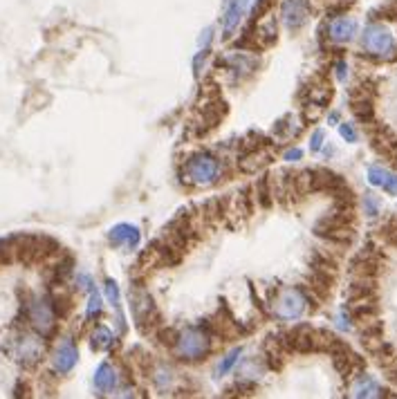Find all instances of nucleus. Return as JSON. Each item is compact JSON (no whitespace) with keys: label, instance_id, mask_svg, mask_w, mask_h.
Listing matches in <instances>:
<instances>
[{"label":"nucleus","instance_id":"dca6fc26","mask_svg":"<svg viewBox=\"0 0 397 399\" xmlns=\"http://www.w3.org/2000/svg\"><path fill=\"white\" fill-rule=\"evenodd\" d=\"M386 175H389V171L382 168V166H371V168H368V182H371L373 186H382Z\"/></svg>","mask_w":397,"mask_h":399},{"label":"nucleus","instance_id":"9d476101","mask_svg":"<svg viewBox=\"0 0 397 399\" xmlns=\"http://www.w3.org/2000/svg\"><path fill=\"white\" fill-rule=\"evenodd\" d=\"M108 240H110L115 247H128V249H135L142 240V233L137 226L133 224H117L108 233Z\"/></svg>","mask_w":397,"mask_h":399},{"label":"nucleus","instance_id":"39448f33","mask_svg":"<svg viewBox=\"0 0 397 399\" xmlns=\"http://www.w3.org/2000/svg\"><path fill=\"white\" fill-rule=\"evenodd\" d=\"M27 316H30V323L36 330V334H41V337H50V334L54 332V325H57V312H54L50 296L32 298V301L27 303Z\"/></svg>","mask_w":397,"mask_h":399},{"label":"nucleus","instance_id":"1a4fd4ad","mask_svg":"<svg viewBox=\"0 0 397 399\" xmlns=\"http://www.w3.org/2000/svg\"><path fill=\"white\" fill-rule=\"evenodd\" d=\"M359 30V23L355 18H332L330 25H328V39L332 43H348L355 39V34Z\"/></svg>","mask_w":397,"mask_h":399},{"label":"nucleus","instance_id":"f257e3e1","mask_svg":"<svg viewBox=\"0 0 397 399\" xmlns=\"http://www.w3.org/2000/svg\"><path fill=\"white\" fill-rule=\"evenodd\" d=\"M362 48L371 54V57H377V59H386L391 61L397 57V41L393 32L389 30L386 25L382 23H373L368 25L364 30V36H362Z\"/></svg>","mask_w":397,"mask_h":399},{"label":"nucleus","instance_id":"423d86ee","mask_svg":"<svg viewBox=\"0 0 397 399\" xmlns=\"http://www.w3.org/2000/svg\"><path fill=\"white\" fill-rule=\"evenodd\" d=\"M281 21L287 30H299L310 21V0H281Z\"/></svg>","mask_w":397,"mask_h":399},{"label":"nucleus","instance_id":"f03ea898","mask_svg":"<svg viewBox=\"0 0 397 399\" xmlns=\"http://www.w3.org/2000/svg\"><path fill=\"white\" fill-rule=\"evenodd\" d=\"M184 175L188 177V182L195 184V186H209V184H215L220 179L222 164L213 155L200 153V155H193L186 162Z\"/></svg>","mask_w":397,"mask_h":399},{"label":"nucleus","instance_id":"b1692460","mask_svg":"<svg viewBox=\"0 0 397 399\" xmlns=\"http://www.w3.org/2000/svg\"><path fill=\"white\" fill-rule=\"evenodd\" d=\"M335 75L339 81H346L348 77V66H346V61H337V66H335Z\"/></svg>","mask_w":397,"mask_h":399},{"label":"nucleus","instance_id":"20e7f679","mask_svg":"<svg viewBox=\"0 0 397 399\" xmlns=\"http://www.w3.org/2000/svg\"><path fill=\"white\" fill-rule=\"evenodd\" d=\"M308 312V296H305L301 289L287 287L281 294L276 296L274 301V314L283 321H294L301 319V316Z\"/></svg>","mask_w":397,"mask_h":399},{"label":"nucleus","instance_id":"aec40b11","mask_svg":"<svg viewBox=\"0 0 397 399\" xmlns=\"http://www.w3.org/2000/svg\"><path fill=\"white\" fill-rule=\"evenodd\" d=\"M382 188H384L386 193L397 195V175H395V173H391V171H389V175H386V179H384Z\"/></svg>","mask_w":397,"mask_h":399},{"label":"nucleus","instance_id":"7ed1b4c3","mask_svg":"<svg viewBox=\"0 0 397 399\" xmlns=\"http://www.w3.org/2000/svg\"><path fill=\"white\" fill-rule=\"evenodd\" d=\"M175 352L182 361H202L211 352L209 334L200 328H188L177 337Z\"/></svg>","mask_w":397,"mask_h":399},{"label":"nucleus","instance_id":"2eb2a0df","mask_svg":"<svg viewBox=\"0 0 397 399\" xmlns=\"http://www.w3.org/2000/svg\"><path fill=\"white\" fill-rule=\"evenodd\" d=\"M101 312V296H99L97 289H90V301H88V310H86V316L88 319H95Z\"/></svg>","mask_w":397,"mask_h":399},{"label":"nucleus","instance_id":"4be33fe9","mask_svg":"<svg viewBox=\"0 0 397 399\" xmlns=\"http://www.w3.org/2000/svg\"><path fill=\"white\" fill-rule=\"evenodd\" d=\"M211 43H213V27H206V30L202 32V36H200V48L209 50Z\"/></svg>","mask_w":397,"mask_h":399},{"label":"nucleus","instance_id":"6e6552de","mask_svg":"<svg viewBox=\"0 0 397 399\" xmlns=\"http://www.w3.org/2000/svg\"><path fill=\"white\" fill-rule=\"evenodd\" d=\"M77 359H79V350L75 346V341H72V339H63L59 343V348L54 350L52 364H54V370H57V373L66 375V373H70V370L77 366Z\"/></svg>","mask_w":397,"mask_h":399},{"label":"nucleus","instance_id":"9b49d317","mask_svg":"<svg viewBox=\"0 0 397 399\" xmlns=\"http://www.w3.org/2000/svg\"><path fill=\"white\" fill-rule=\"evenodd\" d=\"M117 386V370L110 364H101L95 373V388L99 393H110Z\"/></svg>","mask_w":397,"mask_h":399},{"label":"nucleus","instance_id":"f8f14e48","mask_svg":"<svg viewBox=\"0 0 397 399\" xmlns=\"http://www.w3.org/2000/svg\"><path fill=\"white\" fill-rule=\"evenodd\" d=\"M353 395H355V397H380L382 391H380V386H377L371 377L362 375V377H359L357 382L353 384Z\"/></svg>","mask_w":397,"mask_h":399},{"label":"nucleus","instance_id":"0eeeda50","mask_svg":"<svg viewBox=\"0 0 397 399\" xmlns=\"http://www.w3.org/2000/svg\"><path fill=\"white\" fill-rule=\"evenodd\" d=\"M41 355H43V343L39 337H30V334H25L16 341V348H14V357L18 364L23 366H36L41 361Z\"/></svg>","mask_w":397,"mask_h":399},{"label":"nucleus","instance_id":"412c9836","mask_svg":"<svg viewBox=\"0 0 397 399\" xmlns=\"http://www.w3.org/2000/svg\"><path fill=\"white\" fill-rule=\"evenodd\" d=\"M323 137H326V135H323V130H314L312 133V137H310V148L317 153L321 146H323Z\"/></svg>","mask_w":397,"mask_h":399},{"label":"nucleus","instance_id":"bb28decb","mask_svg":"<svg viewBox=\"0 0 397 399\" xmlns=\"http://www.w3.org/2000/svg\"><path fill=\"white\" fill-rule=\"evenodd\" d=\"M0 267H3V265H0Z\"/></svg>","mask_w":397,"mask_h":399},{"label":"nucleus","instance_id":"f3484780","mask_svg":"<svg viewBox=\"0 0 397 399\" xmlns=\"http://www.w3.org/2000/svg\"><path fill=\"white\" fill-rule=\"evenodd\" d=\"M106 298L113 303V307L119 310V287H117L115 280H106Z\"/></svg>","mask_w":397,"mask_h":399},{"label":"nucleus","instance_id":"a878e982","mask_svg":"<svg viewBox=\"0 0 397 399\" xmlns=\"http://www.w3.org/2000/svg\"><path fill=\"white\" fill-rule=\"evenodd\" d=\"M328 119H330V124H335V121H339V115H337V113H332V115L328 117Z\"/></svg>","mask_w":397,"mask_h":399},{"label":"nucleus","instance_id":"a211bd4d","mask_svg":"<svg viewBox=\"0 0 397 399\" xmlns=\"http://www.w3.org/2000/svg\"><path fill=\"white\" fill-rule=\"evenodd\" d=\"M339 133H341V137H344L346 142H350V144H355V142H357V137H359L357 130H355L350 124H341V126H339Z\"/></svg>","mask_w":397,"mask_h":399},{"label":"nucleus","instance_id":"393cba45","mask_svg":"<svg viewBox=\"0 0 397 399\" xmlns=\"http://www.w3.org/2000/svg\"><path fill=\"white\" fill-rule=\"evenodd\" d=\"M283 159H287V162H299V159H303V150H301V148H290V150H285Z\"/></svg>","mask_w":397,"mask_h":399},{"label":"nucleus","instance_id":"ddd939ff","mask_svg":"<svg viewBox=\"0 0 397 399\" xmlns=\"http://www.w3.org/2000/svg\"><path fill=\"white\" fill-rule=\"evenodd\" d=\"M113 343H115L113 332L104 328V325H99V328L93 332V350H108Z\"/></svg>","mask_w":397,"mask_h":399},{"label":"nucleus","instance_id":"6ab92c4d","mask_svg":"<svg viewBox=\"0 0 397 399\" xmlns=\"http://www.w3.org/2000/svg\"><path fill=\"white\" fill-rule=\"evenodd\" d=\"M364 211L368 215H377V213H380V202H377V197H373V195L364 197Z\"/></svg>","mask_w":397,"mask_h":399},{"label":"nucleus","instance_id":"5701e85b","mask_svg":"<svg viewBox=\"0 0 397 399\" xmlns=\"http://www.w3.org/2000/svg\"><path fill=\"white\" fill-rule=\"evenodd\" d=\"M206 57H209V50H200V52H197L195 57H193V72H195V75L200 72V68H202V63H204Z\"/></svg>","mask_w":397,"mask_h":399},{"label":"nucleus","instance_id":"4468645a","mask_svg":"<svg viewBox=\"0 0 397 399\" xmlns=\"http://www.w3.org/2000/svg\"><path fill=\"white\" fill-rule=\"evenodd\" d=\"M240 355H242V348H233L231 352H227V355H224V357H222V361L218 364V375H220V377L229 375L231 370H233V366L238 364Z\"/></svg>","mask_w":397,"mask_h":399}]
</instances>
